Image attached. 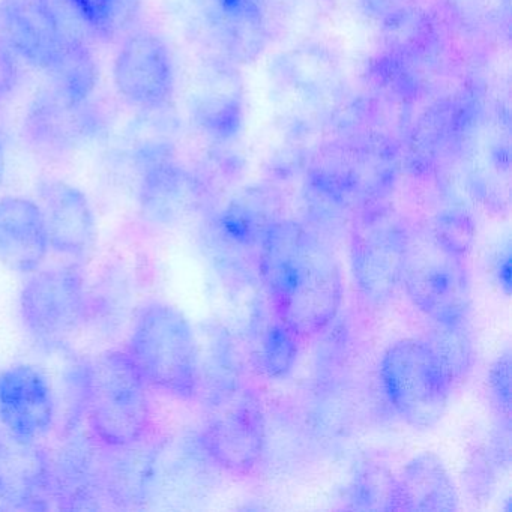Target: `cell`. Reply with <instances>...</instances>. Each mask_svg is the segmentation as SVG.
Wrapping results in <instances>:
<instances>
[{"label":"cell","mask_w":512,"mask_h":512,"mask_svg":"<svg viewBox=\"0 0 512 512\" xmlns=\"http://www.w3.org/2000/svg\"><path fill=\"white\" fill-rule=\"evenodd\" d=\"M5 173V145L4 140L0 137V182L4 181Z\"/></svg>","instance_id":"cell-28"},{"label":"cell","mask_w":512,"mask_h":512,"mask_svg":"<svg viewBox=\"0 0 512 512\" xmlns=\"http://www.w3.org/2000/svg\"><path fill=\"white\" fill-rule=\"evenodd\" d=\"M85 409L95 439L106 446L130 445L152 427L149 386L127 352H106L86 367Z\"/></svg>","instance_id":"cell-3"},{"label":"cell","mask_w":512,"mask_h":512,"mask_svg":"<svg viewBox=\"0 0 512 512\" xmlns=\"http://www.w3.org/2000/svg\"><path fill=\"white\" fill-rule=\"evenodd\" d=\"M424 340L439 359L452 388L463 383L475 364V347L466 322L434 323Z\"/></svg>","instance_id":"cell-21"},{"label":"cell","mask_w":512,"mask_h":512,"mask_svg":"<svg viewBox=\"0 0 512 512\" xmlns=\"http://www.w3.org/2000/svg\"><path fill=\"white\" fill-rule=\"evenodd\" d=\"M0 421L26 439L38 440L52 430L55 398L40 370L19 364L0 373Z\"/></svg>","instance_id":"cell-14"},{"label":"cell","mask_w":512,"mask_h":512,"mask_svg":"<svg viewBox=\"0 0 512 512\" xmlns=\"http://www.w3.org/2000/svg\"><path fill=\"white\" fill-rule=\"evenodd\" d=\"M163 446L139 442L104 445L103 487L106 499L119 508H139L152 499Z\"/></svg>","instance_id":"cell-17"},{"label":"cell","mask_w":512,"mask_h":512,"mask_svg":"<svg viewBox=\"0 0 512 512\" xmlns=\"http://www.w3.org/2000/svg\"><path fill=\"white\" fill-rule=\"evenodd\" d=\"M490 394L500 418L511 422V352L506 350L490 371Z\"/></svg>","instance_id":"cell-26"},{"label":"cell","mask_w":512,"mask_h":512,"mask_svg":"<svg viewBox=\"0 0 512 512\" xmlns=\"http://www.w3.org/2000/svg\"><path fill=\"white\" fill-rule=\"evenodd\" d=\"M434 235L445 242L452 250L466 257V254L472 250L473 241H475L476 230L469 218L460 214L442 215L431 227Z\"/></svg>","instance_id":"cell-25"},{"label":"cell","mask_w":512,"mask_h":512,"mask_svg":"<svg viewBox=\"0 0 512 512\" xmlns=\"http://www.w3.org/2000/svg\"><path fill=\"white\" fill-rule=\"evenodd\" d=\"M299 335L280 317L274 320L260 341L259 362L274 379L286 377L298 358Z\"/></svg>","instance_id":"cell-24"},{"label":"cell","mask_w":512,"mask_h":512,"mask_svg":"<svg viewBox=\"0 0 512 512\" xmlns=\"http://www.w3.org/2000/svg\"><path fill=\"white\" fill-rule=\"evenodd\" d=\"M350 508L362 511H395V475L379 463H367L353 476Z\"/></svg>","instance_id":"cell-22"},{"label":"cell","mask_w":512,"mask_h":512,"mask_svg":"<svg viewBox=\"0 0 512 512\" xmlns=\"http://www.w3.org/2000/svg\"><path fill=\"white\" fill-rule=\"evenodd\" d=\"M0 500L22 509H46L55 500V473L37 440L0 428Z\"/></svg>","instance_id":"cell-10"},{"label":"cell","mask_w":512,"mask_h":512,"mask_svg":"<svg viewBox=\"0 0 512 512\" xmlns=\"http://www.w3.org/2000/svg\"><path fill=\"white\" fill-rule=\"evenodd\" d=\"M401 286L434 323L467 322L472 298L466 257L440 241L433 230L407 232Z\"/></svg>","instance_id":"cell-4"},{"label":"cell","mask_w":512,"mask_h":512,"mask_svg":"<svg viewBox=\"0 0 512 512\" xmlns=\"http://www.w3.org/2000/svg\"><path fill=\"white\" fill-rule=\"evenodd\" d=\"M20 317L32 338L47 349L64 346L88 319V290L77 266L31 272L20 292Z\"/></svg>","instance_id":"cell-6"},{"label":"cell","mask_w":512,"mask_h":512,"mask_svg":"<svg viewBox=\"0 0 512 512\" xmlns=\"http://www.w3.org/2000/svg\"><path fill=\"white\" fill-rule=\"evenodd\" d=\"M380 379L389 403L418 430L439 424L454 389L424 338L392 344L380 364Z\"/></svg>","instance_id":"cell-5"},{"label":"cell","mask_w":512,"mask_h":512,"mask_svg":"<svg viewBox=\"0 0 512 512\" xmlns=\"http://www.w3.org/2000/svg\"><path fill=\"white\" fill-rule=\"evenodd\" d=\"M409 229L391 212H365L350 232V263L356 286L365 299L383 305L401 287Z\"/></svg>","instance_id":"cell-8"},{"label":"cell","mask_w":512,"mask_h":512,"mask_svg":"<svg viewBox=\"0 0 512 512\" xmlns=\"http://www.w3.org/2000/svg\"><path fill=\"white\" fill-rule=\"evenodd\" d=\"M119 95L139 109H158L173 91V67L164 41L151 32H136L122 43L113 64Z\"/></svg>","instance_id":"cell-9"},{"label":"cell","mask_w":512,"mask_h":512,"mask_svg":"<svg viewBox=\"0 0 512 512\" xmlns=\"http://www.w3.org/2000/svg\"><path fill=\"white\" fill-rule=\"evenodd\" d=\"M53 89L74 103H88L98 80L94 53L74 34L68 35L61 52L47 70Z\"/></svg>","instance_id":"cell-20"},{"label":"cell","mask_w":512,"mask_h":512,"mask_svg":"<svg viewBox=\"0 0 512 512\" xmlns=\"http://www.w3.org/2000/svg\"><path fill=\"white\" fill-rule=\"evenodd\" d=\"M104 445L91 437H73L64 446L55 473V502L68 509H97L106 499L103 487Z\"/></svg>","instance_id":"cell-18"},{"label":"cell","mask_w":512,"mask_h":512,"mask_svg":"<svg viewBox=\"0 0 512 512\" xmlns=\"http://www.w3.org/2000/svg\"><path fill=\"white\" fill-rule=\"evenodd\" d=\"M128 356L149 388L179 400L200 394V350L193 326L167 302H149L134 320Z\"/></svg>","instance_id":"cell-2"},{"label":"cell","mask_w":512,"mask_h":512,"mask_svg":"<svg viewBox=\"0 0 512 512\" xmlns=\"http://www.w3.org/2000/svg\"><path fill=\"white\" fill-rule=\"evenodd\" d=\"M458 509V493L437 455L422 452L395 476V511L440 512Z\"/></svg>","instance_id":"cell-19"},{"label":"cell","mask_w":512,"mask_h":512,"mask_svg":"<svg viewBox=\"0 0 512 512\" xmlns=\"http://www.w3.org/2000/svg\"><path fill=\"white\" fill-rule=\"evenodd\" d=\"M50 251L40 206L26 197L0 199V262L11 271L31 274L43 266Z\"/></svg>","instance_id":"cell-16"},{"label":"cell","mask_w":512,"mask_h":512,"mask_svg":"<svg viewBox=\"0 0 512 512\" xmlns=\"http://www.w3.org/2000/svg\"><path fill=\"white\" fill-rule=\"evenodd\" d=\"M83 22L104 40L124 34L139 13L140 0H70Z\"/></svg>","instance_id":"cell-23"},{"label":"cell","mask_w":512,"mask_h":512,"mask_svg":"<svg viewBox=\"0 0 512 512\" xmlns=\"http://www.w3.org/2000/svg\"><path fill=\"white\" fill-rule=\"evenodd\" d=\"M97 119L88 103H74L56 89L41 92L29 106L23 124L26 142L38 154L62 157L94 136Z\"/></svg>","instance_id":"cell-12"},{"label":"cell","mask_w":512,"mask_h":512,"mask_svg":"<svg viewBox=\"0 0 512 512\" xmlns=\"http://www.w3.org/2000/svg\"><path fill=\"white\" fill-rule=\"evenodd\" d=\"M497 275H499V283L505 289L506 295H509V289H511V256H509V250H506L505 256L500 259Z\"/></svg>","instance_id":"cell-27"},{"label":"cell","mask_w":512,"mask_h":512,"mask_svg":"<svg viewBox=\"0 0 512 512\" xmlns=\"http://www.w3.org/2000/svg\"><path fill=\"white\" fill-rule=\"evenodd\" d=\"M37 203L50 250L70 259H83L97 239L94 211L86 194L61 179H47L38 187Z\"/></svg>","instance_id":"cell-13"},{"label":"cell","mask_w":512,"mask_h":512,"mask_svg":"<svg viewBox=\"0 0 512 512\" xmlns=\"http://www.w3.org/2000/svg\"><path fill=\"white\" fill-rule=\"evenodd\" d=\"M260 275L275 316L299 337L331 325L343 302V277L328 245L298 221H274L260 238Z\"/></svg>","instance_id":"cell-1"},{"label":"cell","mask_w":512,"mask_h":512,"mask_svg":"<svg viewBox=\"0 0 512 512\" xmlns=\"http://www.w3.org/2000/svg\"><path fill=\"white\" fill-rule=\"evenodd\" d=\"M199 442L212 463L233 475H251L262 463L266 421L262 401L239 386L214 395Z\"/></svg>","instance_id":"cell-7"},{"label":"cell","mask_w":512,"mask_h":512,"mask_svg":"<svg viewBox=\"0 0 512 512\" xmlns=\"http://www.w3.org/2000/svg\"><path fill=\"white\" fill-rule=\"evenodd\" d=\"M196 181L181 167L166 160H143L139 187L140 214L158 227H173L199 208Z\"/></svg>","instance_id":"cell-15"},{"label":"cell","mask_w":512,"mask_h":512,"mask_svg":"<svg viewBox=\"0 0 512 512\" xmlns=\"http://www.w3.org/2000/svg\"><path fill=\"white\" fill-rule=\"evenodd\" d=\"M0 98H2V97H0Z\"/></svg>","instance_id":"cell-29"},{"label":"cell","mask_w":512,"mask_h":512,"mask_svg":"<svg viewBox=\"0 0 512 512\" xmlns=\"http://www.w3.org/2000/svg\"><path fill=\"white\" fill-rule=\"evenodd\" d=\"M0 23L8 47L47 71L71 34L52 0H4Z\"/></svg>","instance_id":"cell-11"}]
</instances>
